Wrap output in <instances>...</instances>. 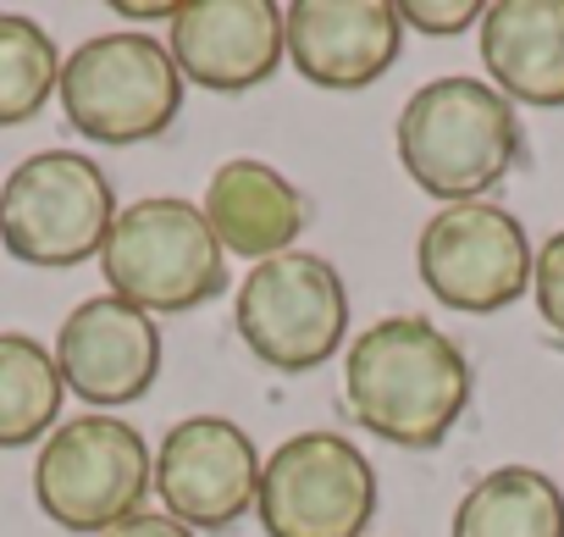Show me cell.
<instances>
[{
  "label": "cell",
  "mask_w": 564,
  "mask_h": 537,
  "mask_svg": "<svg viewBox=\"0 0 564 537\" xmlns=\"http://www.w3.org/2000/svg\"><path fill=\"white\" fill-rule=\"evenodd\" d=\"M470 388L476 377L465 350L426 316H388L349 339L344 405L355 427L399 449H437L465 416Z\"/></svg>",
  "instance_id": "cell-1"
},
{
  "label": "cell",
  "mask_w": 564,
  "mask_h": 537,
  "mask_svg": "<svg viewBox=\"0 0 564 537\" xmlns=\"http://www.w3.org/2000/svg\"><path fill=\"white\" fill-rule=\"evenodd\" d=\"M399 161L443 205L481 200L509 178V167L525 150L520 106L503 100L487 78L448 73L421 84L399 111Z\"/></svg>",
  "instance_id": "cell-2"
},
{
  "label": "cell",
  "mask_w": 564,
  "mask_h": 537,
  "mask_svg": "<svg viewBox=\"0 0 564 537\" xmlns=\"http://www.w3.org/2000/svg\"><path fill=\"white\" fill-rule=\"evenodd\" d=\"M100 266L111 294L150 316L194 311L227 289V249L216 244L205 211L177 194L122 205L100 244Z\"/></svg>",
  "instance_id": "cell-3"
},
{
  "label": "cell",
  "mask_w": 564,
  "mask_h": 537,
  "mask_svg": "<svg viewBox=\"0 0 564 537\" xmlns=\"http://www.w3.org/2000/svg\"><path fill=\"white\" fill-rule=\"evenodd\" d=\"M232 322L243 350L271 366V372H316L327 366L344 339H349V289L344 272L327 255L289 249L249 266V278L238 283Z\"/></svg>",
  "instance_id": "cell-4"
},
{
  "label": "cell",
  "mask_w": 564,
  "mask_h": 537,
  "mask_svg": "<svg viewBox=\"0 0 564 537\" xmlns=\"http://www.w3.org/2000/svg\"><path fill=\"white\" fill-rule=\"evenodd\" d=\"M62 111L95 144H144L183 111V73L172 51L139 29L95 34L62 62Z\"/></svg>",
  "instance_id": "cell-5"
},
{
  "label": "cell",
  "mask_w": 564,
  "mask_h": 537,
  "mask_svg": "<svg viewBox=\"0 0 564 537\" xmlns=\"http://www.w3.org/2000/svg\"><path fill=\"white\" fill-rule=\"evenodd\" d=\"M111 222V178L78 150H40L0 183V244L29 266H78L100 255Z\"/></svg>",
  "instance_id": "cell-6"
},
{
  "label": "cell",
  "mask_w": 564,
  "mask_h": 537,
  "mask_svg": "<svg viewBox=\"0 0 564 537\" xmlns=\"http://www.w3.org/2000/svg\"><path fill=\"white\" fill-rule=\"evenodd\" d=\"M150 449L139 427L117 416H78L62 421L40 460H34V498L62 531H95L106 537L128 515H139L150 493Z\"/></svg>",
  "instance_id": "cell-7"
},
{
  "label": "cell",
  "mask_w": 564,
  "mask_h": 537,
  "mask_svg": "<svg viewBox=\"0 0 564 537\" xmlns=\"http://www.w3.org/2000/svg\"><path fill=\"white\" fill-rule=\"evenodd\" d=\"M254 515L265 537H366L377 515V465L333 427L294 432L260 465Z\"/></svg>",
  "instance_id": "cell-8"
},
{
  "label": "cell",
  "mask_w": 564,
  "mask_h": 537,
  "mask_svg": "<svg viewBox=\"0 0 564 537\" xmlns=\"http://www.w3.org/2000/svg\"><path fill=\"white\" fill-rule=\"evenodd\" d=\"M531 233L514 211L465 200L426 216L415 238V272L437 305L465 316H492L531 289Z\"/></svg>",
  "instance_id": "cell-9"
},
{
  "label": "cell",
  "mask_w": 564,
  "mask_h": 537,
  "mask_svg": "<svg viewBox=\"0 0 564 537\" xmlns=\"http://www.w3.org/2000/svg\"><path fill=\"white\" fill-rule=\"evenodd\" d=\"M260 449L254 438L227 416H183L166 427L155 449L150 487L161 493L166 515L188 531H227L254 509L260 493Z\"/></svg>",
  "instance_id": "cell-10"
},
{
  "label": "cell",
  "mask_w": 564,
  "mask_h": 537,
  "mask_svg": "<svg viewBox=\"0 0 564 537\" xmlns=\"http://www.w3.org/2000/svg\"><path fill=\"white\" fill-rule=\"evenodd\" d=\"M166 51L183 84H199L210 95H243L265 84L289 56L282 7L271 0H188L166 23Z\"/></svg>",
  "instance_id": "cell-11"
},
{
  "label": "cell",
  "mask_w": 564,
  "mask_h": 537,
  "mask_svg": "<svg viewBox=\"0 0 564 537\" xmlns=\"http://www.w3.org/2000/svg\"><path fill=\"white\" fill-rule=\"evenodd\" d=\"M56 372L89 405H133L161 377V327L150 311L95 294L56 333Z\"/></svg>",
  "instance_id": "cell-12"
},
{
  "label": "cell",
  "mask_w": 564,
  "mask_h": 537,
  "mask_svg": "<svg viewBox=\"0 0 564 537\" xmlns=\"http://www.w3.org/2000/svg\"><path fill=\"white\" fill-rule=\"evenodd\" d=\"M282 40L316 89H366L399 62L404 23L393 0H294L282 7Z\"/></svg>",
  "instance_id": "cell-13"
},
{
  "label": "cell",
  "mask_w": 564,
  "mask_h": 537,
  "mask_svg": "<svg viewBox=\"0 0 564 537\" xmlns=\"http://www.w3.org/2000/svg\"><path fill=\"white\" fill-rule=\"evenodd\" d=\"M216 244L227 255H249L254 266L271 260V255H289L311 222L305 211V194L282 178L271 161H254V155H232L210 172L205 183V200H199Z\"/></svg>",
  "instance_id": "cell-14"
},
{
  "label": "cell",
  "mask_w": 564,
  "mask_h": 537,
  "mask_svg": "<svg viewBox=\"0 0 564 537\" xmlns=\"http://www.w3.org/2000/svg\"><path fill=\"white\" fill-rule=\"evenodd\" d=\"M476 45L503 100L564 106V0H487Z\"/></svg>",
  "instance_id": "cell-15"
},
{
  "label": "cell",
  "mask_w": 564,
  "mask_h": 537,
  "mask_svg": "<svg viewBox=\"0 0 564 537\" xmlns=\"http://www.w3.org/2000/svg\"><path fill=\"white\" fill-rule=\"evenodd\" d=\"M454 537H564V487L536 465H498L459 498Z\"/></svg>",
  "instance_id": "cell-16"
},
{
  "label": "cell",
  "mask_w": 564,
  "mask_h": 537,
  "mask_svg": "<svg viewBox=\"0 0 564 537\" xmlns=\"http://www.w3.org/2000/svg\"><path fill=\"white\" fill-rule=\"evenodd\" d=\"M67 383L56 355L29 333H0V449H29L34 438L56 432Z\"/></svg>",
  "instance_id": "cell-17"
},
{
  "label": "cell",
  "mask_w": 564,
  "mask_h": 537,
  "mask_svg": "<svg viewBox=\"0 0 564 537\" xmlns=\"http://www.w3.org/2000/svg\"><path fill=\"white\" fill-rule=\"evenodd\" d=\"M62 84L56 40L18 12H0V128H18L45 111Z\"/></svg>",
  "instance_id": "cell-18"
},
{
  "label": "cell",
  "mask_w": 564,
  "mask_h": 537,
  "mask_svg": "<svg viewBox=\"0 0 564 537\" xmlns=\"http://www.w3.org/2000/svg\"><path fill=\"white\" fill-rule=\"evenodd\" d=\"M393 7H399L404 29H421V34H437V40L476 29L481 12H487L481 0H393Z\"/></svg>",
  "instance_id": "cell-19"
},
{
  "label": "cell",
  "mask_w": 564,
  "mask_h": 537,
  "mask_svg": "<svg viewBox=\"0 0 564 537\" xmlns=\"http://www.w3.org/2000/svg\"><path fill=\"white\" fill-rule=\"evenodd\" d=\"M531 294H536L542 322L564 339V227L536 249V266H531Z\"/></svg>",
  "instance_id": "cell-20"
},
{
  "label": "cell",
  "mask_w": 564,
  "mask_h": 537,
  "mask_svg": "<svg viewBox=\"0 0 564 537\" xmlns=\"http://www.w3.org/2000/svg\"><path fill=\"white\" fill-rule=\"evenodd\" d=\"M106 537H199V531H188L183 520H172V515H128L122 526H111Z\"/></svg>",
  "instance_id": "cell-21"
},
{
  "label": "cell",
  "mask_w": 564,
  "mask_h": 537,
  "mask_svg": "<svg viewBox=\"0 0 564 537\" xmlns=\"http://www.w3.org/2000/svg\"><path fill=\"white\" fill-rule=\"evenodd\" d=\"M117 18H128V23H172V18H177V7H172V0H166V7H128V0H122Z\"/></svg>",
  "instance_id": "cell-22"
}]
</instances>
